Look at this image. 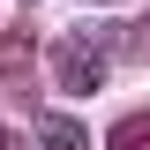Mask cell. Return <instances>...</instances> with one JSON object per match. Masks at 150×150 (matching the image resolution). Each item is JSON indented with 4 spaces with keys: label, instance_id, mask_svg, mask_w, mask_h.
<instances>
[{
    "label": "cell",
    "instance_id": "cell-1",
    "mask_svg": "<svg viewBox=\"0 0 150 150\" xmlns=\"http://www.w3.org/2000/svg\"><path fill=\"white\" fill-rule=\"evenodd\" d=\"M105 38L98 30H68V38H53V90L60 98H98L105 90Z\"/></svg>",
    "mask_w": 150,
    "mask_h": 150
},
{
    "label": "cell",
    "instance_id": "cell-4",
    "mask_svg": "<svg viewBox=\"0 0 150 150\" xmlns=\"http://www.w3.org/2000/svg\"><path fill=\"white\" fill-rule=\"evenodd\" d=\"M0 150H23V143H15V128H0Z\"/></svg>",
    "mask_w": 150,
    "mask_h": 150
},
{
    "label": "cell",
    "instance_id": "cell-3",
    "mask_svg": "<svg viewBox=\"0 0 150 150\" xmlns=\"http://www.w3.org/2000/svg\"><path fill=\"white\" fill-rule=\"evenodd\" d=\"M105 150H150V112H128V120H112Z\"/></svg>",
    "mask_w": 150,
    "mask_h": 150
},
{
    "label": "cell",
    "instance_id": "cell-2",
    "mask_svg": "<svg viewBox=\"0 0 150 150\" xmlns=\"http://www.w3.org/2000/svg\"><path fill=\"white\" fill-rule=\"evenodd\" d=\"M45 150H90V128L68 112H45Z\"/></svg>",
    "mask_w": 150,
    "mask_h": 150
}]
</instances>
